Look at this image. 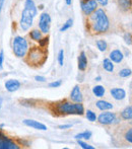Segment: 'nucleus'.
<instances>
[{"label":"nucleus","mask_w":132,"mask_h":149,"mask_svg":"<svg viewBox=\"0 0 132 149\" xmlns=\"http://www.w3.org/2000/svg\"><path fill=\"white\" fill-rule=\"evenodd\" d=\"M2 102H3V98L0 96V111H1V108H2Z\"/></svg>","instance_id":"obj_39"},{"label":"nucleus","mask_w":132,"mask_h":149,"mask_svg":"<svg viewBox=\"0 0 132 149\" xmlns=\"http://www.w3.org/2000/svg\"><path fill=\"white\" fill-rule=\"evenodd\" d=\"M39 29L43 33H48L51 29V16L47 12H43L40 15Z\"/></svg>","instance_id":"obj_8"},{"label":"nucleus","mask_w":132,"mask_h":149,"mask_svg":"<svg viewBox=\"0 0 132 149\" xmlns=\"http://www.w3.org/2000/svg\"><path fill=\"white\" fill-rule=\"evenodd\" d=\"M72 127V125H70V124H64V125H59L58 126V128L61 130H65V129H69V128Z\"/></svg>","instance_id":"obj_36"},{"label":"nucleus","mask_w":132,"mask_h":149,"mask_svg":"<svg viewBox=\"0 0 132 149\" xmlns=\"http://www.w3.org/2000/svg\"><path fill=\"white\" fill-rule=\"evenodd\" d=\"M69 97H70L71 102H82L83 95L80 90V87H79L78 85H75V86L73 87L72 90H71V93Z\"/></svg>","instance_id":"obj_10"},{"label":"nucleus","mask_w":132,"mask_h":149,"mask_svg":"<svg viewBox=\"0 0 132 149\" xmlns=\"http://www.w3.org/2000/svg\"><path fill=\"white\" fill-rule=\"evenodd\" d=\"M80 7L83 14L87 16L98 8V2L96 0H80Z\"/></svg>","instance_id":"obj_9"},{"label":"nucleus","mask_w":132,"mask_h":149,"mask_svg":"<svg viewBox=\"0 0 132 149\" xmlns=\"http://www.w3.org/2000/svg\"><path fill=\"white\" fill-rule=\"evenodd\" d=\"M4 1H5V0H0V13H1V10H2V7H3Z\"/></svg>","instance_id":"obj_38"},{"label":"nucleus","mask_w":132,"mask_h":149,"mask_svg":"<svg viewBox=\"0 0 132 149\" xmlns=\"http://www.w3.org/2000/svg\"><path fill=\"white\" fill-rule=\"evenodd\" d=\"M20 85H22L20 82L18 80H16V79H9V80H7L5 82L4 86H5V88L8 92H14L16 90H18Z\"/></svg>","instance_id":"obj_12"},{"label":"nucleus","mask_w":132,"mask_h":149,"mask_svg":"<svg viewBox=\"0 0 132 149\" xmlns=\"http://www.w3.org/2000/svg\"><path fill=\"white\" fill-rule=\"evenodd\" d=\"M65 1L67 5H71V3H72V0H65Z\"/></svg>","instance_id":"obj_40"},{"label":"nucleus","mask_w":132,"mask_h":149,"mask_svg":"<svg viewBox=\"0 0 132 149\" xmlns=\"http://www.w3.org/2000/svg\"><path fill=\"white\" fill-rule=\"evenodd\" d=\"M96 106H97V108L99 109L101 111H110L113 109V104H111V102H107V100H98L97 102H96Z\"/></svg>","instance_id":"obj_18"},{"label":"nucleus","mask_w":132,"mask_h":149,"mask_svg":"<svg viewBox=\"0 0 132 149\" xmlns=\"http://www.w3.org/2000/svg\"><path fill=\"white\" fill-rule=\"evenodd\" d=\"M121 118L125 121H130L132 119V107L128 106L121 112Z\"/></svg>","instance_id":"obj_19"},{"label":"nucleus","mask_w":132,"mask_h":149,"mask_svg":"<svg viewBox=\"0 0 132 149\" xmlns=\"http://www.w3.org/2000/svg\"><path fill=\"white\" fill-rule=\"evenodd\" d=\"M96 45H97V48L101 52H105L108 49V44H107V42L105 40H98L96 42Z\"/></svg>","instance_id":"obj_24"},{"label":"nucleus","mask_w":132,"mask_h":149,"mask_svg":"<svg viewBox=\"0 0 132 149\" xmlns=\"http://www.w3.org/2000/svg\"><path fill=\"white\" fill-rule=\"evenodd\" d=\"M85 113V117H87V119L89 120V122H96L97 121V115H96V113H94L91 110H87Z\"/></svg>","instance_id":"obj_26"},{"label":"nucleus","mask_w":132,"mask_h":149,"mask_svg":"<svg viewBox=\"0 0 132 149\" xmlns=\"http://www.w3.org/2000/svg\"><path fill=\"white\" fill-rule=\"evenodd\" d=\"M103 68L107 71V72L112 73L114 71V63L112 62L109 58H105L103 60Z\"/></svg>","instance_id":"obj_20"},{"label":"nucleus","mask_w":132,"mask_h":149,"mask_svg":"<svg viewBox=\"0 0 132 149\" xmlns=\"http://www.w3.org/2000/svg\"><path fill=\"white\" fill-rule=\"evenodd\" d=\"M124 41H125V43H126L127 45L131 46L132 38H131V33H125V35H124Z\"/></svg>","instance_id":"obj_32"},{"label":"nucleus","mask_w":132,"mask_h":149,"mask_svg":"<svg viewBox=\"0 0 132 149\" xmlns=\"http://www.w3.org/2000/svg\"><path fill=\"white\" fill-rule=\"evenodd\" d=\"M119 9L123 12H128L131 10V0H116Z\"/></svg>","instance_id":"obj_17"},{"label":"nucleus","mask_w":132,"mask_h":149,"mask_svg":"<svg viewBox=\"0 0 132 149\" xmlns=\"http://www.w3.org/2000/svg\"><path fill=\"white\" fill-rule=\"evenodd\" d=\"M105 92H106V89L103 85H96L93 87V93L95 94L96 97H103Z\"/></svg>","instance_id":"obj_21"},{"label":"nucleus","mask_w":132,"mask_h":149,"mask_svg":"<svg viewBox=\"0 0 132 149\" xmlns=\"http://www.w3.org/2000/svg\"><path fill=\"white\" fill-rule=\"evenodd\" d=\"M61 84H62V80H56L49 83V87H51V88H57V87L61 86Z\"/></svg>","instance_id":"obj_33"},{"label":"nucleus","mask_w":132,"mask_h":149,"mask_svg":"<svg viewBox=\"0 0 132 149\" xmlns=\"http://www.w3.org/2000/svg\"><path fill=\"white\" fill-rule=\"evenodd\" d=\"M110 93H111V95L113 96V98L116 100H122L126 97V91L123 88H119V87L111 88Z\"/></svg>","instance_id":"obj_13"},{"label":"nucleus","mask_w":132,"mask_h":149,"mask_svg":"<svg viewBox=\"0 0 132 149\" xmlns=\"http://www.w3.org/2000/svg\"><path fill=\"white\" fill-rule=\"evenodd\" d=\"M24 124L28 127H31L33 129H36V130H41V131H46L48 129L47 126L44 125L43 123H40L38 121H35V120H30V119H26L24 120Z\"/></svg>","instance_id":"obj_11"},{"label":"nucleus","mask_w":132,"mask_h":149,"mask_svg":"<svg viewBox=\"0 0 132 149\" xmlns=\"http://www.w3.org/2000/svg\"><path fill=\"white\" fill-rule=\"evenodd\" d=\"M124 57H125L124 54L118 49L113 50L110 53V55H109V59L112 61L113 63H121L123 59H124Z\"/></svg>","instance_id":"obj_14"},{"label":"nucleus","mask_w":132,"mask_h":149,"mask_svg":"<svg viewBox=\"0 0 132 149\" xmlns=\"http://www.w3.org/2000/svg\"><path fill=\"white\" fill-rule=\"evenodd\" d=\"M91 135H93V133H91V131H85L82 132V133H79V134H76V135L74 136L75 139H85V140H89V138L91 137Z\"/></svg>","instance_id":"obj_23"},{"label":"nucleus","mask_w":132,"mask_h":149,"mask_svg":"<svg viewBox=\"0 0 132 149\" xmlns=\"http://www.w3.org/2000/svg\"><path fill=\"white\" fill-rule=\"evenodd\" d=\"M3 61H4V52L3 50L0 51V70L3 69Z\"/></svg>","instance_id":"obj_34"},{"label":"nucleus","mask_w":132,"mask_h":149,"mask_svg":"<svg viewBox=\"0 0 132 149\" xmlns=\"http://www.w3.org/2000/svg\"><path fill=\"white\" fill-rule=\"evenodd\" d=\"M12 50L17 58H24L29 50V43L24 37L17 36L12 41Z\"/></svg>","instance_id":"obj_4"},{"label":"nucleus","mask_w":132,"mask_h":149,"mask_svg":"<svg viewBox=\"0 0 132 149\" xmlns=\"http://www.w3.org/2000/svg\"><path fill=\"white\" fill-rule=\"evenodd\" d=\"M118 74H119V76L122 77V78H127V77L131 76L132 72H131V69H129V68H123V69H121V70L119 71Z\"/></svg>","instance_id":"obj_25"},{"label":"nucleus","mask_w":132,"mask_h":149,"mask_svg":"<svg viewBox=\"0 0 132 149\" xmlns=\"http://www.w3.org/2000/svg\"><path fill=\"white\" fill-rule=\"evenodd\" d=\"M97 121L99 122L101 125L105 126L119 123V120L117 119L116 114L112 112H107V111H104V113H101L100 116L97 117Z\"/></svg>","instance_id":"obj_5"},{"label":"nucleus","mask_w":132,"mask_h":149,"mask_svg":"<svg viewBox=\"0 0 132 149\" xmlns=\"http://www.w3.org/2000/svg\"><path fill=\"white\" fill-rule=\"evenodd\" d=\"M77 144L83 149H94L95 147L91 145H89L87 143H85V141H82V139H77Z\"/></svg>","instance_id":"obj_29"},{"label":"nucleus","mask_w":132,"mask_h":149,"mask_svg":"<svg viewBox=\"0 0 132 149\" xmlns=\"http://www.w3.org/2000/svg\"><path fill=\"white\" fill-rule=\"evenodd\" d=\"M125 140H126L129 144L132 143V129L131 128L128 129V131H127L126 134H125Z\"/></svg>","instance_id":"obj_31"},{"label":"nucleus","mask_w":132,"mask_h":149,"mask_svg":"<svg viewBox=\"0 0 132 149\" xmlns=\"http://www.w3.org/2000/svg\"><path fill=\"white\" fill-rule=\"evenodd\" d=\"M49 40H50L49 36H47V37H45V38H42V39L38 42V43H39V46L41 48H47L48 44H49Z\"/></svg>","instance_id":"obj_28"},{"label":"nucleus","mask_w":132,"mask_h":149,"mask_svg":"<svg viewBox=\"0 0 132 149\" xmlns=\"http://www.w3.org/2000/svg\"><path fill=\"white\" fill-rule=\"evenodd\" d=\"M35 80L38 81V82H45L46 78L44 76H40V75H37V76H35Z\"/></svg>","instance_id":"obj_35"},{"label":"nucleus","mask_w":132,"mask_h":149,"mask_svg":"<svg viewBox=\"0 0 132 149\" xmlns=\"http://www.w3.org/2000/svg\"><path fill=\"white\" fill-rule=\"evenodd\" d=\"M24 57H26L24 62L29 66L33 67V68H39V67L43 66L47 61L48 51L46 50V48H41L40 46L32 47L28 50Z\"/></svg>","instance_id":"obj_2"},{"label":"nucleus","mask_w":132,"mask_h":149,"mask_svg":"<svg viewBox=\"0 0 132 149\" xmlns=\"http://www.w3.org/2000/svg\"><path fill=\"white\" fill-rule=\"evenodd\" d=\"M20 144L10 139L0 129V149H20Z\"/></svg>","instance_id":"obj_6"},{"label":"nucleus","mask_w":132,"mask_h":149,"mask_svg":"<svg viewBox=\"0 0 132 149\" xmlns=\"http://www.w3.org/2000/svg\"><path fill=\"white\" fill-rule=\"evenodd\" d=\"M24 9L28 10V11L32 14L34 17H36V16H37L38 7L36 6L34 0H26V2H24Z\"/></svg>","instance_id":"obj_16"},{"label":"nucleus","mask_w":132,"mask_h":149,"mask_svg":"<svg viewBox=\"0 0 132 149\" xmlns=\"http://www.w3.org/2000/svg\"><path fill=\"white\" fill-rule=\"evenodd\" d=\"M95 80L96 81H101V80H102V77H101V76H97L95 78Z\"/></svg>","instance_id":"obj_41"},{"label":"nucleus","mask_w":132,"mask_h":149,"mask_svg":"<svg viewBox=\"0 0 132 149\" xmlns=\"http://www.w3.org/2000/svg\"><path fill=\"white\" fill-rule=\"evenodd\" d=\"M77 64H78L77 66L80 71H85V69L87 68V57L85 51H81L79 54L78 58H77Z\"/></svg>","instance_id":"obj_15"},{"label":"nucleus","mask_w":132,"mask_h":149,"mask_svg":"<svg viewBox=\"0 0 132 149\" xmlns=\"http://www.w3.org/2000/svg\"><path fill=\"white\" fill-rule=\"evenodd\" d=\"M34 16L27 9H24L22 12V17H20V26L22 31H29L31 26H33L34 22Z\"/></svg>","instance_id":"obj_7"},{"label":"nucleus","mask_w":132,"mask_h":149,"mask_svg":"<svg viewBox=\"0 0 132 149\" xmlns=\"http://www.w3.org/2000/svg\"><path fill=\"white\" fill-rule=\"evenodd\" d=\"M42 31L40 30H32L30 31V33H29V36H30V38L33 40V41L35 42H39L40 40L43 38V36H42Z\"/></svg>","instance_id":"obj_22"},{"label":"nucleus","mask_w":132,"mask_h":149,"mask_svg":"<svg viewBox=\"0 0 132 149\" xmlns=\"http://www.w3.org/2000/svg\"><path fill=\"white\" fill-rule=\"evenodd\" d=\"M72 24H73V19H72V18H69V19H67L65 22V24H63V26H61L60 31H62V33H63V31L69 30V29L72 26Z\"/></svg>","instance_id":"obj_27"},{"label":"nucleus","mask_w":132,"mask_h":149,"mask_svg":"<svg viewBox=\"0 0 132 149\" xmlns=\"http://www.w3.org/2000/svg\"><path fill=\"white\" fill-rule=\"evenodd\" d=\"M87 31L99 35L105 33L110 29V20L103 8H97L93 13L87 15Z\"/></svg>","instance_id":"obj_1"},{"label":"nucleus","mask_w":132,"mask_h":149,"mask_svg":"<svg viewBox=\"0 0 132 149\" xmlns=\"http://www.w3.org/2000/svg\"><path fill=\"white\" fill-rule=\"evenodd\" d=\"M96 1L98 2V4H100V5H102L103 7H104V6H107V5H108L109 0H96Z\"/></svg>","instance_id":"obj_37"},{"label":"nucleus","mask_w":132,"mask_h":149,"mask_svg":"<svg viewBox=\"0 0 132 149\" xmlns=\"http://www.w3.org/2000/svg\"><path fill=\"white\" fill-rule=\"evenodd\" d=\"M85 107L82 102H71L68 100H61L54 104V113L57 115H78L82 116L85 114Z\"/></svg>","instance_id":"obj_3"},{"label":"nucleus","mask_w":132,"mask_h":149,"mask_svg":"<svg viewBox=\"0 0 132 149\" xmlns=\"http://www.w3.org/2000/svg\"><path fill=\"white\" fill-rule=\"evenodd\" d=\"M58 62H59L60 66H63L64 64V51L63 50H60L59 54H58Z\"/></svg>","instance_id":"obj_30"},{"label":"nucleus","mask_w":132,"mask_h":149,"mask_svg":"<svg viewBox=\"0 0 132 149\" xmlns=\"http://www.w3.org/2000/svg\"><path fill=\"white\" fill-rule=\"evenodd\" d=\"M39 9H40V10H43V9H44V5H43V4L39 5Z\"/></svg>","instance_id":"obj_42"}]
</instances>
